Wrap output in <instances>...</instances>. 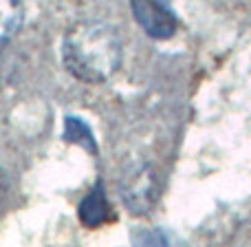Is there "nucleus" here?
I'll use <instances>...</instances> for the list:
<instances>
[{
  "instance_id": "f257e3e1",
  "label": "nucleus",
  "mask_w": 251,
  "mask_h": 247,
  "mask_svg": "<svg viewBox=\"0 0 251 247\" xmlns=\"http://www.w3.org/2000/svg\"><path fill=\"white\" fill-rule=\"evenodd\" d=\"M122 40L106 22H77L62 40V62L79 82L101 84L122 66Z\"/></svg>"
},
{
  "instance_id": "f03ea898",
  "label": "nucleus",
  "mask_w": 251,
  "mask_h": 247,
  "mask_svg": "<svg viewBox=\"0 0 251 247\" xmlns=\"http://www.w3.org/2000/svg\"><path fill=\"white\" fill-rule=\"evenodd\" d=\"M132 13L150 38L165 40L176 29V18L165 0H132Z\"/></svg>"
},
{
  "instance_id": "7ed1b4c3",
  "label": "nucleus",
  "mask_w": 251,
  "mask_h": 247,
  "mask_svg": "<svg viewBox=\"0 0 251 247\" xmlns=\"http://www.w3.org/2000/svg\"><path fill=\"white\" fill-rule=\"evenodd\" d=\"M124 201L132 212H148L156 201V174L150 165H139L124 181Z\"/></svg>"
},
{
  "instance_id": "20e7f679",
  "label": "nucleus",
  "mask_w": 251,
  "mask_h": 247,
  "mask_svg": "<svg viewBox=\"0 0 251 247\" xmlns=\"http://www.w3.org/2000/svg\"><path fill=\"white\" fill-rule=\"evenodd\" d=\"M25 20L22 0H0V47L9 42Z\"/></svg>"
},
{
  "instance_id": "39448f33",
  "label": "nucleus",
  "mask_w": 251,
  "mask_h": 247,
  "mask_svg": "<svg viewBox=\"0 0 251 247\" xmlns=\"http://www.w3.org/2000/svg\"><path fill=\"white\" fill-rule=\"evenodd\" d=\"M79 217H82V221L91 227H95V225H100V223L106 221V217H108V203H106V196H104L101 186H97L95 190L82 201V205H79Z\"/></svg>"
},
{
  "instance_id": "423d86ee",
  "label": "nucleus",
  "mask_w": 251,
  "mask_h": 247,
  "mask_svg": "<svg viewBox=\"0 0 251 247\" xmlns=\"http://www.w3.org/2000/svg\"><path fill=\"white\" fill-rule=\"evenodd\" d=\"M0 194H2V174H0Z\"/></svg>"
}]
</instances>
